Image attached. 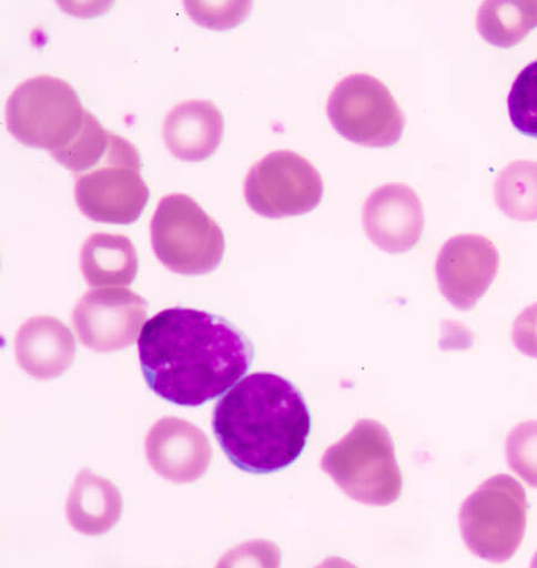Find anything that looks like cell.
<instances>
[{
	"mask_svg": "<svg viewBox=\"0 0 537 568\" xmlns=\"http://www.w3.org/2000/svg\"><path fill=\"white\" fill-rule=\"evenodd\" d=\"M149 387L182 407H200L225 394L249 371L253 347L225 318L173 307L145 323L139 341Z\"/></svg>",
	"mask_w": 537,
	"mask_h": 568,
	"instance_id": "obj_1",
	"label": "cell"
},
{
	"mask_svg": "<svg viewBox=\"0 0 537 568\" xmlns=\"http://www.w3.org/2000/svg\"><path fill=\"white\" fill-rule=\"evenodd\" d=\"M215 437L233 465L251 474L285 469L301 457L311 433V414L300 390L274 373L239 382L219 400Z\"/></svg>",
	"mask_w": 537,
	"mask_h": 568,
	"instance_id": "obj_2",
	"label": "cell"
},
{
	"mask_svg": "<svg viewBox=\"0 0 537 568\" xmlns=\"http://www.w3.org/2000/svg\"><path fill=\"white\" fill-rule=\"evenodd\" d=\"M322 469L357 503L389 506L401 496L402 474L391 433L375 420H361L327 448Z\"/></svg>",
	"mask_w": 537,
	"mask_h": 568,
	"instance_id": "obj_3",
	"label": "cell"
},
{
	"mask_svg": "<svg viewBox=\"0 0 537 568\" xmlns=\"http://www.w3.org/2000/svg\"><path fill=\"white\" fill-rule=\"evenodd\" d=\"M91 112L64 80L41 74L22 82L7 103V125L24 145L44 149L52 158L80 138Z\"/></svg>",
	"mask_w": 537,
	"mask_h": 568,
	"instance_id": "obj_4",
	"label": "cell"
},
{
	"mask_svg": "<svg viewBox=\"0 0 537 568\" xmlns=\"http://www.w3.org/2000/svg\"><path fill=\"white\" fill-rule=\"evenodd\" d=\"M526 490L513 476L488 478L462 505L459 528L468 549L486 561L510 560L527 528Z\"/></svg>",
	"mask_w": 537,
	"mask_h": 568,
	"instance_id": "obj_5",
	"label": "cell"
},
{
	"mask_svg": "<svg viewBox=\"0 0 537 568\" xmlns=\"http://www.w3.org/2000/svg\"><path fill=\"white\" fill-rule=\"evenodd\" d=\"M151 235L158 260L182 275L214 272L226 250L219 224L184 193H171L160 201Z\"/></svg>",
	"mask_w": 537,
	"mask_h": 568,
	"instance_id": "obj_6",
	"label": "cell"
},
{
	"mask_svg": "<svg viewBox=\"0 0 537 568\" xmlns=\"http://www.w3.org/2000/svg\"><path fill=\"white\" fill-rule=\"evenodd\" d=\"M141 171L136 146L112 133L101 160L92 169L74 175V197L82 214L101 223L136 222L151 197Z\"/></svg>",
	"mask_w": 537,
	"mask_h": 568,
	"instance_id": "obj_7",
	"label": "cell"
},
{
	"mask_svg": "<svg viewBox=\"0 0 537 568\" xmlns=\"http://www.w3.org/2000/svg\"><path fill=\"white\" fill-rule=\"evenodd\" d=\"M327 115L341 136L364 146L394 145L406 125L389 89L366 73L349 74L336 84L327 101Z\"/></svg>",
	"mask_w": 537,
	"mask_h": 568,
	"instance_id": "obj_8",
	"label": "cell"
},
{
	"mask_svg": "<svg viewBox=\"0 0 537 568\" xmlns=\"http://www.w3.org/2000/svg\"><path fill=\"white\" fill-rule=\"evenodd\" d=\"M323 192V179L315 166L290 151H277L259 161L244 186L249 206L267 219L310 213L320 205Z\"/></svg>",
	"mask_w": 537,
	"mask_h": 568,
	"instance_id": "obj_9",
	"label": "cell"
},
{
	"mask_svg": "<svg viewBox=\"0 0 537 568\" xmlns=\"http://www.w3.org/2000/svg\"><path fill=\"white\" fill-rule=\"evenodd\" d=\"M146 317L142 296L125 288H104L85 293L71 321L84 347L112 353L133 345Z\"/></svg>",
	"mask_w": 537,
	"mask_h": 568,
	"instance_id": "obj_10",
	"label": "cell"
},
{
	"mask_svg": "<svg viewBox=\"0 0 537 568\" xmlns=\"http://www.w3.org/2000/svg\"><path fill=\"white\" fill-rule=\"evenodd\" d=\"M499 264V251L487 237L476 234L454 236L438 254L439 290L454 307L470 311L496 280Z\"/></svg>",
	"mask_w": 537,
	"mask_h": 568,
	"instance_id": "obj_11",
	"label": "cell"
},
{
	"mask_svg": "<svg viewBox=\"0 0 537 568\" xmlns=\"http://www.w3.org/2000/svg\"><path fill=\"white\" fill-rule=\"evenodd\" d=\"M149 466L166 480L191 484L211 465L213 452L204 432L179 417H163L145 438Z\"/></svg>",
	"mask_w": 537,
	"mask_h": 568,
	"instance_id": "obj_12",
	"label": "cell"
},
{
	"mask_svg": "<svg viewBox=\"0 0 537 568\" xmlns=\"http://www.w3.org/2000/svg\"><path fill=\"white\" fill-rule=\"evenodd\" d=\"M364 229L378 248L396 254L421 242L425 213L416 192L405 184H387L369 194L363 213Z\"/></svg>",
	"mask_w": 537,
	"mask_h": 568,
	"instance_id": "obj_13",
	"label": "cell"
},
{
	"mask_svg": "<svg viewBox=\"0 0 537 568\" xmlns=\"http://www.w3.org/2000/svg\"><path fill=\"white\" fill-rule=\"evenodd\" d=\"M18 364L38 381L62 376L73 364L77 343L69 327L50 316L28 320L14 337Z\"/></svg>",
	"mask_w": 537,
	"mask_h": 568,
	"instance_id": "obj_14",
	"label": "cell"
},
{
	"mask_svg": "<svg viewBox=\"0 0 537 568\" xmlns=\"http://www.w3.org/2000/svg\"><path fill=\"white\" fill-rule=\"evenodd\" d=\"M223 130V115L213 102L191 100L178 104L168 114L162 134L173 156L200 162L216 152Z\"/></svg>",
	"mask_w": 537,
	"mask_h": 568,
	"instance_id": "obj_15",
	"label": "cell"
},
{
	"mask_svg": "<svg viewBox=\"0 0 537 568\" xmlns=\"http://www.w3.org/2000/svg\"><path fill=\"white\" fill-rule=\"evenodd\" d=\"M121 491L89 469L79 473L71 486L65 506L70 526L80 534L100 536L109 532L121 519Z\"/></svg>",
	"mask_w": 537,
	"mask_h": 568,
	"instance_id": "obj_16",
	"label": "cell"
},
{
	"mask_svg": "<svg viewBox=\"0 0 537 568\" xmlns=\"http://www.w3.org/2000/svg\"><path fill=\"white\" fill-rule=\"evenodd\" d=\"M81 271L91 287L129 286L139 273V254L129 237L95 233L81 251Z\"/></svg>",
	"mask_w": 537,
	"mask_h": 568,
	"instance_id": "obj_17",
	"label": "cell"
},
{
	"mask_svg": "<svg viewBox=\"0 0 537 568\" xmlns=\"http://www.w3.org/2000/svg\"><path fill=\"white\" fill-rule=\"evenodd\" d=\"M537 23V2L489 0L477 12V32L497 48L509 49L524 40Z\"/></svg>",
	"mask_w": 537,
	"mask_h": 568,
	"instance_id": "obj_18",
	"label": "cell"
},
{
	"mask_svg": "<svg viewBox=\"0 0 537 568\" xmlns=\"http://www.w3.org/2000/svg\"><path fill=\"white\" fill-rule=\"evenodd\" d=\"M495 199L500 211L516 221H537V162L515 161L499 173Z\"/></svg>",
	"mask_w": 537,
	"mask_h": 568,
	"instance_id": "obj_19",
	"label": "cell"
},
{
	"mask_svg": "<svg viewBox=\"0 0 537 568\" xmlns=\"http://www.w3.org/2000/svg\"><path fill=\"white\" fill-rule=\"evenodd\" d=\"M507 109L515 129L537 139V61L518 73L507 98Z\"/></svg>",
	"mask_w": 537,
	"mask_h": 568,
	"instance_id": "obj_20",
	"label": "cell"
},
{
	"mask_svg": "<svg viewBox=\"0 0 537 568\" xmlns=\"http://www.w3.org/2000/svg\"><path fill=\"white\" fill-rule=\"evenodd\" d=\"M507 465L521 480L537 488V422H525L507 436L505 445Z\"/></svg>",
	"mask_w": 537,
	"mask_h": 568,
	"instance_id": "obj_21",
	"label": "cell"
},
{
	"mask_svg": "<svg viewBox=\"0 0 537 568\" xmlns=\"http://www.w3.org/2000/svg\"><path fill=\"white\" fill-rule=\"evenodd\" d=\"M513 341L518 352L537 358V303L521 311L515 320Z\"/></svg>",
	"mask_w": 537,
	"mask_h": 568,
	"instance_id": "obj_22",
	"label": "cell"
}]
</instances>
